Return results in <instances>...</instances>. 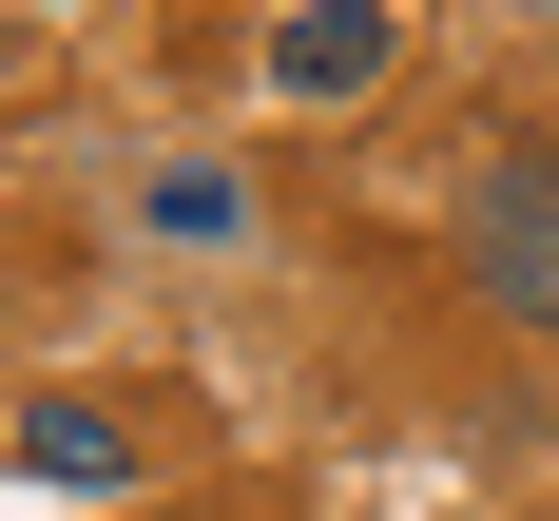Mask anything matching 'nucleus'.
<instances>
[{
	"label": "nucleus",
	"instance_id": "obj_1",
	"mask_svg": "<svg viewBox=\"0 0 559 521\" xmlns=\"http://www.w3.org/2000/svg\"><path fill=\"white\" fill-rule=\"evenodd\" d=\"M463 289L502 309V329H559V155H483L463 174Z\"/></svg>",
	"mask_w": 559,
	"mask_h": 521
},
{
	"label": "nucleus",
	"instance_id": "obj_2",
	"mask_svg": "<svg viewBox=\"0 0 559 521\" xmlns=\"http://www.w3.org/2000/svg\"><path fill=\"white\" fill-rule=\"evenodd\" d=\"M367 78H405V0H289L271 20V97L289 116H347Z\"/></svg>",
	"mask_w": 559,
	"mask_h": 521
},
{
	"label": "nucleus",
	"instance_id": "obj_3",
	"mask_svg": "<svg viewBox=\"0 0 559 521\" xmlns=\"http://www.w3.org/2000/svg\"><path fill=\"white\" fill-rule=\"evenodd\" d=\"M0 463H20L39 502H135V425H116V405H78V387H20Z\"/></svg>",
	"mask_w": 559,
	"mask_h": 521
},
{
	"label": "nucleus",
	"instance_id": "obj_4",
	"mask_svg": "<svg viewBox=\"0 0 559 521\" xmlns=\"http://www.w3.org/2000/svg\"><path fill=\"white\" fill-rule=\"evenodd\" d=\"M135 232H155V251H251V174L231 155H155L135 174Z\"/></svg>",
	"mask_w": 559,
	"mask_h": 521
},
{
	"label": "nucleus",
	"instance_id": "obj_5",
	"mask_svg": "<svg viewBox=\"0 0 559 521\" xmlns=\"http://www.w3.org/2000/svg\"><path fill=\"white\" fill-rule=\"evenodd\" d=\"M0 329H20V271H0Z\"/></svg>",
	"mask_w": 559,
	"mask_h": 521
}]
</instances>
